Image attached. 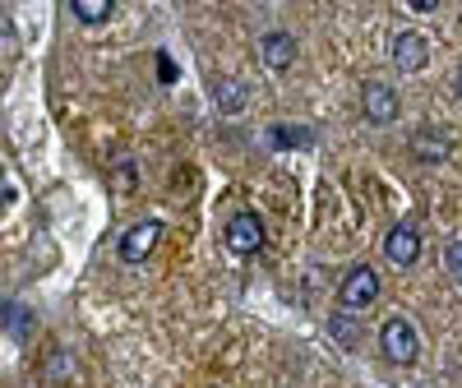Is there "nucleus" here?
<instances>
[{
    "label": "nucleus",
    "mask_w": 462,
    "mask_h": 388,
    "mask_svg": "<svg viewBox=\"0 0 462 388\" xmlns=\"http://www.w3.org/2000/svg\"><path fill=\"white\" fill-rule=\"evenodd\" d=\"M379 346H383V356H389V361H398V365H411V361H416V352H420L416 328H411L402 315H393L389 324L379 328Z\"/></svg>",
    "instance_id": "1"
},
{
    "label": "nucleus",
    "mask_w": 462,
    "mask_h": 388,
    "mask_svg": "<svg viewBox=\"0 0 462 388\" xmlns=\"http://www.w3.org/2000/svg\"><path fill=\"white\" fill-rule=\"evenodd\" d=\"M374 296H379V273L374 268H352V273L342 278V287H337L342 309H365V305H374Z\"/></svg>",
    "instance_id": "2"
},
{
    "label": "nucleus",
    "mask_w": 462,
    "mask_h": 388,
    "mask_svg": "<svg viewBox=\"0 0 462 388\" xmlns=\"http://www.w3.org/2000/svg\"><path fill=\"white\" fill-rule=\"evenodd\" d=\"M226 245L236 254H259L263 250V222L254 213H236L226 222Z\"/></svg>",
    "instance_id": "3"
},
{
    "label": "nucleus",
    "mask_w": 462,
    "mask_h": 388,
    "mask_svg": "<svg viewBox=\"0 0 462 388\" xmlns=\"http://www.w3.org/2000/svg\"><path fill=\"white\" fill-rule=\"evenodd\" d=\"M162 241V222H139V226H130L125 236H121V259L125 263H139V259H148L152 254V245Z\"/></svg>",
    "instance_id": "4"
},
{
    "label": "nucleus",
    "mask_w": 462,
    "mask_h": 388,
    "mask_svg": "<svg viewBox=\"0 0 462 388\" xmlns=\"http://www.w3.org/2000/svg\"><path fill=\"white\" fill-rule=\"evenodd\" d=\"M361 111H365V121H370V125H389L393 115H398V93H393V88H383V84H365V93H361Z\"/></svg>",
    "instance_id": "5"
},
{
    "label": "nucleus",
    "mask_w": 462,
    "mask_h": 388,
    "mask_svg": "<svg viewBox=\"0 0 462 388\" xmlns=\"http://www.w3.org/2000/svg\"><path fill=\"white\" fill-rule=\"evenodd\" d=\"M426 56H430V42H426V37H420V32H398L393 37V65L402 69V74H416L420 65H426Z\"/></svg>",
    "instance_id": "6"
},
{
    "label": "nucleus",
    "mask_w": 462,
    "mask_h": 388,
    "mask_svg": "<svg viewBox=\"0 0 462 388\" xmlns=\"http://www.w3.org/2000/svg\"><path fill=\"white\" fill-rule=\"evenodd\" d=\"M383 254H389V263H398V268H411L416 254H420V236L411 226H393L389 236H383Z\"/></svg>",
    "instance_id": "7"
},
{
    "label": "nucleus",
    "mask_w": 462,
    "mask_h": 388,
    "mask_svg": "<svg viewBox=\"0 0 462 388\" xmlns=\"http://www.w3.org/2000/svg\"><path fill=\"white\" fill-rule=\"evenodd\" d=\"M259 51H263V65H268V69H287L291 56H296V42H291L287 32H263Z\"/></svg>",
    "instance_id": "8"
},
{
    "label": "nucleus",
    "mask_w": 462,
    "mask_h": 388,
    "mask_svg": "<svg viewBox=\"0 0 462 388\" xmlns=\"http://www.w3.org/2000/svg\"><path fill=\"white\" fill-rule=\"evenodd\" d=\"M411 148H416V158H420V162H439L444 152H448V139H444L439 130H416Z\"/></svg>",
    "instance_id": "9"
},
{
    "label": "nucleus",
    "mask_w": 462,
    "mask_h": 388,
    "mask_svg": "<svg viewBox=\"0 0 462 388\" xmlns=\"http://www.w3.org/2000/svg\"><path fill=\"white\" fill-rule=\"evenodd\" d=\"M213 97H217L222 111H241V106H245V88H241L236 79H217V84H213Z\"/></svg>",
    "instance_id": "10"
},
{
    "label": "nucleus",
    "mask_w": 462,
    "mask_h": 388,
    "mask_svg": "<svg viewBox=\"0 0 462 388\" xmlns=\"http://www.w3.org/2000/svg\"><path fill=\"white\" fill-rule=\"evenodd\" d=\"M111 14L106 0H74V19H84V23H102Z\"/></svg>",
    "instance_id": "11"
},
{
    "label": "nucleus",
    "mask_w": 462,
    "mask_h": 388,
    "mask_svg": "<svg viewBox=\"0 0 462 388\" xmlns=\"http://www.w3.org/2000/svg\"><path fill=\"white\" fill-rule=\"evenodd\" d=\"M328 328H333V337H337V346H346V352H352V346L361 342V333H356V324H352V319H346V315H333V324H328Z\"/></svg>",
    "instance_id": "12"
},
{
    "label": "nucleus",
    "mask_w": 462,
    "mask_h": 388,
    "mask_svg": "<svg viewBox=\"0 0 462 388\" xmlns=\"http://www.w3.org/2000/svg\"><path fill=\"white\" fill-rule=\"evenodd\" d=\"M5 324H10V337H23V333L32 328V319H23V309H19V305L5 309Z\"/></svg>",
    "instance_id": "13"
},
{
    "label": "nucleus",
    "mask_w": 462,
    "mask_h": 388,
    "mask_svg": "<svg viewBox=\"0 0 462 388\" xmlns=\"http://www.w3.org/2000/svg\"><path fill=\"white\" fill-rule=\"evenodd\" d=\"M69 374V356L65 352H51L47 356V379H65Z\"/></svg>",
    "instance_id": "14"
},
{
    "label": "nucleus",
    "mask_w": 462,
    "mask_h": 388,
    "mask_svg": "<svg viewBox=\"0 0 462 388\" xmlns=\"http://www.w3.org/2000/svg\"><path fill=\"white\" fill-rule=\"evenodd\" d=\"M444 263H448V273H453V278L462 282V241H453V245H448V254H444Z\"/></svg>",
    "instance_id": "15"
},
{
    "label": "nucleus",
    "mask_w": 462,
    "mask_h": 388,
    "mask_svg": "<svg viewBox=\"0 0 462 388\" xmlns=\"http://www.w3.org/2000/svg\"><path fill=\"white\" fill-rule=\"evenodd\" d=\"M158 79H162V84H171V79H176V69H171V60H167V56H158Z\"/></svg>",
    "instance_id": "16"
},
{
    "label": "nucleus",
    "mask_w": 462,
    "mask_h": 388,
    "mask_svg": "<svg viewBox=\"0 0 462 388\" xmlns=\"http://www.w3.org/2000/svg\"><path fill=\"white\" fill-rule=\"evenodd\" d=\"M457 97H462V74H457Z\"/></svg>",
    "instance_id": "17"
}]
</instances>
